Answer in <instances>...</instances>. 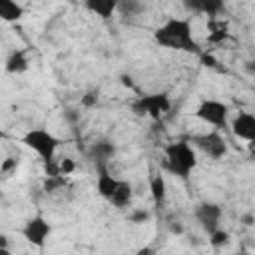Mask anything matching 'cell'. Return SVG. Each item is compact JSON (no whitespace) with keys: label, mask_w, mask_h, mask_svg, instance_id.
Returning <instances> with one entry per match:
<instances>
[{"label":"cell","mask_w":255,"mask_h":255,"mask_svg":"<svg viewBox=\"0 0 255 255\" xmlns=\"http://www.w3.org/2000/svg\"><path fill=\"white\" fill-rule=\"evenodd\" d=\"M16 167H18V159L16 157H6L2 163H0V173H4V175H8V173H12V171H16Z\"/></svg>","instance_id":"24"},{"label":"cell","mask_w":255,"mask_h":255,"mask_svg":"<svg viewBox=\"0 0 255 255\" xmlns=\"http://www.w3.org/2000/svg\"><path fill=\"white\" fill-rule=\"evenodd\" d=\"M149 193H151V197H153L155 203H161L165 199V195H167V183H165V177L163 175L157 173V175H153L149 179Z\"/></svg>","instance_id":"17"},{"label":"cell","mask_w":255,"mask_h":255,"mask_svg":"<svg viewBox=\"0 0 255 255\" xmlns=\"http://www.w3.org/2000/svg\"><path fill=\"white\" fill-rule=\"evenodd\" d=\"M0 255H10V249L8 247H0Z\"/></svg>","instance_id":"33"},{"label":"cell","mask_w":255,"mask_h":255,"mask_svg":"<svg viewBox=\"0 0 255 255\" xmlns=\"http://www.w3.org/2000/svg\"><path fill=\"white\" fill-rule=\"evenodd\" d=\"M64 183H66L64 175H56V177H46V179H44V191H48V193H54L56 189L64 187Z\"/></svg>","instance_id":"20"},{"label":"cell","mask_w":255,"mask_h":255,"mask_svg":"<svg viewBox=\"0 0 255 255\" xmlns=\"http://www.w3.org/2000/svg\"><path fill=\"white\" fill-rule=\"evenodd\" d=\"M116 155V145L108 139H102V141H96L92 147H90V157L96 161V165L100 163H106L108 159H112Z\"/></svg>","instance_id":"12"},{"label":"cell","mask_w":255,"mask_h":255,"mask_svg":"<svg viewBox=\"0 0 255 255\" xmlns=\"http://www.w3.org/2000/svg\"><path fill=\"white\" fill-rule=\"evenodd\" d=\"M8 243H10V241H8V237L0 233V247H8Z\"/></svg>","instance_id":"32"},{"label":"cell","mask_w":255,"mask_h":255,"mask_svg":"<svg viewBox=\"0 0 255 255\" xmlns=\"http://www.w3.org/2000/svg\"><path fill=\"white\" fill-rule=\"evenodd\" d=\"M199 58H201V64H203V66H209V68H215V66H217V60H215L211 54L201 52V54H199Z\"/></svg>","instance_id":"26"},{"label":"cell","mask_w":255,"mask_h":255,"mask_svg":"<svg viewBox=\"0 0 255 255\" xmlns=\"http://www.w3.org/2000/svg\"><path fill=\"white\" fill-rule=\"evenodd\" d=\"M191 143H195L211 159H221L227 153V141H225V137L219 131H209V133L193 135Z\"/></svg>","instance_id":"7"},{"label":"cell","mask_w":255,"mask_h":255,"mask_svg":"<svg viewBox=\"0 0 255 255\" xmlns=\"http://www.w3.org/2000/svg\"><path fill=\"white\" fill-rule=\"evenodd\" d=\"M147 219H149V211H147V209H133V211L129 213V221L135 223V225L145 223Z\"/></svg>","instance_id":"23"},{"label":"cell","mask_w":255,"mask_h":255,"mask_svg":"<svg viewBox=\"0 0 255 255\" xmlns=\"http://www.w3.org/2000/svg\"><path fill=\"white\" fill-rule=\"evenodd\" d=\"M22 16H24V8L18 2L0 0V20H4V22H16Z\"/></svg>","instance_id":"16"},{"label":"cell","mask_w":255,"mask_h":255,"mask_svg":"<svg viewBox=\"0 0 255 255\" xmlns=\"http://www.w3.org/2000/svg\"><path fill=\"white\" fill-rule=\"evenodd\" d=\"M64 116H66L70 122H76V120H78V112H74V110H66Z\"/></svg>","instance_id":"30"},{"label":"cell","mask_w":255,"mask_h":255,"mask_svg":"<svg viewBox=\"0 0 255 255\" xmlns=\"http://www.w3.org/2000/svg\"><path fill=\"white\" fill-rule=\"evenodd\" d=\"M131 199H133V187H131V183L120 179L116 191L112 193V197H110L108 201H110L114 207L124 209V207H129V205H131Z\"/></svg>","instance_id":"11"},{"label":"cell","mask_w":255,"mask_h":255,"mask_svg":"<svg viewBox=\"0 0 255 255\" xmlns=\"http://www.w3.org/2000/svg\"><path fill=\"white\" fill-rule=\"evenodd\" d=\"M22 141H24L32 151H36V153H38V157H40L44 163H48V161H52V159H54L56 149H58V147H60V143H62V141H60L52 131L42 129V128L28 129V131L24 133Z\"/></svg>","instance_id":"3"},{"label":"cell","mask_w":255,"mask_h":255,"mask_svg":"<svg viewBox=\"0 0 255 255\" xmlns=\"http://www.w3.org/2000/svg\"><path fill=\"white\" fill-rule=\"evenodd\" d=\"M231 129L237 137L245 141H255V116L249 112H239L231 122Z\"/></svg>","instance_id":"9"},{"label":"cell","mask_w":255,"mask_h":255,"mask_svg":"<svg viewBox=\"0 0 255 255\" xmlns=\"http://www.w3.org/2000/svg\"><path fill=\"white\" fill-rule=\"evenodd\" d=\"M86 8L94 14H98L100 18H110L118 10V2L116 0H88Z\"/></svg>","instance_id":"14"},{"label":"cell","mask_w":255,"mask_h":255,"mask_svg":"<svg viewBox=\"0 0 255 255\" xmlns=\"http://www.w3.org/2000/svg\"><path fill=\"white\" fill-rule=\"evenodd\" d=\"M135 255H155V253H153V249H151V247H147V245H145V247L137 249V251H135Z\"/></svg>","instance_id":"29"},{"label":"cell","mask_w":255,"mask_h":255,"mask_svg":"<svg viewBox=\"0 0 255 255\" xmlns=\"http://www.w3.org/2000/svg\"><path fill=\"white\" fill-rule=\"evenodd\" d=\"M118 183H120V179H116V177L106 169V165H104V163H100V165H98V181H96L98 193H100L104 199H110V197H112V193L116 191Z\"/></svg>","instance_id":"10"},{"label":"cell","mask_w":255,"mask_h":255,"mask_svg":"<svg viewBox=\"0 0 255 255\" xmlns=\"http://www.w3.org/2000/svg\"><path fill=\"white\" fill-rule=\"evenodd\" d=\"M209 243H211V247H223V245L229 243V233L219 227V229H215V231L209 235Z\"/></svg>","instance_id":"19"},{"label":"cell","mask_w":255,"mask_h":255,"mask_svg":"<svg viewBox=\"0 0 255 255\" xmlns=\"http://www.w3.org/2000/svg\"><path fill=\"white\" fill-rule=\"evenodd\" d=\"M118 10L122 14H128V16H133L137 12L143 10V6L137 2V0H128V2H118Z\"/></svg>","instance_id":"18"},{"label":"cell","mask_w":255,"mask_h":255,"mask_svg":"<svg viewBox=\"0 0 255 255\" xmlns=\"http://www.w3.org/2000/svg\"><path fill=\"white\" fill-rule=\"evenodd\" d=\"M169 231H171L173 235H181V233H183V225L175 221V223H171V225H169Z\"/></svg>","instance_id":"28"},{"label":"cell","mask_w":255,"mask_h":255,"mask_svg":"<svg viewBox=\"0 0 255 255\" xmlns=\"http://www.w3.org/2000/svg\"><path fill=\"white\" fill-rule=\"evenodd\" d=\"M195 118H199L201 122H205L209 126L223 128L229 118V108H227V104H223L219 100H203L195 110Z\"/></svg>","instance_id":"5"},{"label":"cell","mask_w":255,"mask_h":255,"mask_svg":"<svg viewBox=\"0 0 255 255\" xmlns=\"http://www.w3.org/2000/svg\"><path fill=\"white\" fill-rule=\"evenodd\" d=\"M98 104V92L96 90H88L84 96H82V106L84 108H94Z\"/></svg>","instance_id":"25"},{"label":"cell","mask_w":255,"mask_h":255,"mask_svg":"<svg viewBox=\"0 0 255 255\" xmlns=\"http://www.w3.org/2000/svg\"><path fill=\"white\" fill-rule=\"evenodd\" d=\"M171 108L169 96L167 94H147V96H139L135 102H131V112L139 118L149 116L153 120H159L161 114H165Z\"/></svg>","instance_id":"4"},{"label":"cell","mask_w":255,"mask_h":255,"mask_svg":"<svg viewBox=\"0 0 255 255\" xmlns=\"http://www.w3.org/2000/svg\"><path fill=\"white\" fill-rule=\"evenodd\" d=\"M153 40L159 46L167 48V50L189 52V54H197V56L201 54V48L193 38L189 18H169V20H165L153 32Z\"/></svg>","instance_id":"1"},{"label":"cell","mask_w":255,"mask_h":255,"mask_svg":"<svg viewBox=\"0 0 255 255\" xmlns=\"http://www.w3.org/2000/svg\"><path fill=\"white\" fill-rule=\"evenodd\" d=\"M58 167H60V175H70L76 169V163H74L72 157H62L58 161Z\"/></svg>","instance_id":"22"},{"label":"cell","mask_w":255,"mask_h":255,"mask_svg":"<svg viewBox=\"0 0 255 255\" xmlns=\"http://www.w3.org/2000/svg\"><path fill=\"white\" fill-rule=\"evenodd\" d=\"M185 6L191 10L203 12L207 16H217L223 10V2L219 0H191V2H185Z\"/></svg>","instance_id":"15"},{"label":"cell","mask_w":255,"mask_h":255,"mask_svg":"<svg viewBox=\"0 0 255 255\" xmlns=\"http://www.w3.org/2000/svg\"><path fill=\"white\" fill-rule=\"evenodd\" d=\"M28 56L22 52V50H14L8 58H6V64H4V68H6V72L8 74H22V72H26L28 70Z\"/></svg>","instance_id":"13"},{"label":"cell","mask_w":255,"mask_h":255,"mask_svg":"<svg viewBox=\"0 0 255 255\" xmlns=\"http://www.w3.org/2000/svg\"><path fill=\"white\" fill-rule=\"evenodd\" d=\"M50 233H52V225H50V223L46 221V217H42V215L30 217V219L24 223V227H22L24 239H26L30 245L38 247V249H42V247L46 245Z\"/></svg>","instance_id":"6"},{"label":"cell","mask_w":255,"mask_h":255,"mask_svg":"<svg viewBox=\"0 0 255 255\" xmlns=\"http://www.w3.org/2000/svg\"><path fill=\"white\" fill-rule=\"evenodd\" d=\"M211 34L207 36V40L211 42V44H217V42H223L225 38H227V30H225V26L221 24V26H215L213 22H211Z\"/></svg>","instance_id":"21"},{"label":"cell","mask_w":255,"mask_h":255,"mask_svg":"<svg viewBox=\"0 0 255 255\" xmlns=\"http://www.w3.org/2000/svg\"><path fill=\"white\" fill-rule=\"evenodd\" d=\"M221 205L213 203V201H203L195 205V219L201 225V229L211 235L215 229H219V221H221Z\"/></svg>","instance_id":"8"},{"label":"cell","mask_w":255,"mask_h":255,"mask_svg":"<svg viewBox=\"0 0 255 255\" xmlns=\"http://www.w3.org/2000/svg\"><path fill=\"white\" fill-rule=\"evenodd\" d=\"M120 82H122V86H126V88H129V90H133V80H131V76L122 74V76H120Z\"/></svg>","instance_id":"27"},{"label":"cell","mask_w":255,"mask_h":255,"mask_svg":"<svg viewBox=\"0 0 255 255\" xmlns=\"http://www.w3.org/2000/svg\"><path fill=\"white\" fill-rule=\"evenodd\" d=\"M241 221H243L245 225H253V215H251V213H245V215L241 217Z\"/></svg>","instance_id":"31"},{"label":"cell","mask_w":255,"mask_h":255,"mask_svg":"<svg viewBox=\"0 0 255 255\" xmlns=\"http://www.w3.org/2000/svg\"><path fill=\"white\" fill-rule=\"evenodd\" d=\"M163 153H165V167L179 179H187L197 165V155L195 149L189 145V141L183 139L171 141L169 145H165Z\"/></svg>","instance_id":"2"}]
</instances>
